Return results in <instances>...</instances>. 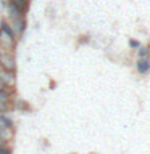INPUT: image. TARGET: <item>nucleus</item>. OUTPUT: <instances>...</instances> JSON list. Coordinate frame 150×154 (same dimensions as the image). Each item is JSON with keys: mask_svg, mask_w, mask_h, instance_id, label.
<instances>
[{"mask_svg": "<svg viewBox=\"0 0 150 154\" xmlns=\"http://www.w3.org/2000/svg\"><path fill=\"white\" fill-rule=\"evenodd\" d=\"M0 48L5 51H11L16 48V35L7 19L0 23Z\"/></svg>", "mask_w": 150, "mask_h": 154, "instance_id": "1", "label": "nucleus"}, {"mask_svg": "<svg viewBox=\"0 0 150 154\" xmlns=\"http://www.w3.org/2000/svg\"><path fill=\"white\" fill-rule=\"evenodd\" d=\"M0 69L16 72V58H15V53L5 51L0 48Z\"/></svg>", "mask_w": 150, "mask_h": 154, "instance_id": "2", "label": "nucleus"}, {"mask_svg": "<svg viewBox=\"0 0 150 154\" xmlns=\"http://www.w3.org/2000/svg\"><path fill=\"white\" fill-rule=\"evenodd\" d=\"M0 82H2L7 88H15V85H16V72L0 69Z\"/></svg>", "mask_w": 150, "mask_h": 154, "instance_id": "3", "label": "nucleus"}, {"mask_svg": "<svg viewBox=\"0 0 150 154\" xmlns=\"http://www.w3.org/2000/svg\"><path fill=\"white\" fill-rule=\"evenodd\" d=\"M7 10H8V18L11 19V21H16V19L26 18V13L21 11V10L16 8V7H15V5H11V3H7Z\"/></svg>", "mask_w": 150, "mask_h": 154, "instance_id": "4", "label": "nucleus"}, {"mask_svg": "<svg viewBox=\"0 0 150 154\" xmlns=\"http://www.w3.org/2000/svg\"><path fill=\"white\" fill-rule=\"evenodd\" d=\"M11 29H13V32H15V35H23L24 31H26V18H23V19H16V21H11Z\"/></svg>", "mask_w": 150, "mask_h": 154, "instance_id": "5", "label": "nucleus"}, {"mask_svg": "<svg viewBox=\"0 0 150 154\" xmlns=\"http://www.w3.org/2000/svg\"><path fill=\"white\" fill-rule=\"evenodd\" d=\"M15 88H5L0 90V103H13Z\"/></svg>", "mask_w": 150, "mask_h": 154, "instance_id": "6", "label": "nucleus"}, {"mask_svg": "<svg viewBox=\"0 0 150 154\" xmlns=\"http://www.w3.org/2000/svg\"><path fill=\"white\" fill-rule=\"evenodd\" d=\"M135 69L139 74H147L150 71V60H139L135 63Z\"/></svg>", "mask_w": 150, "mask_h": 154, "instance_id": "7", "label": "nucleus"}, {"mask_svg": "<svg viewBox=\"0 0 150 154\" xmlns=\"http://www.w3.org/2000/svg\"><path fill=\"white\" fill-rule=\"evenodd\" d=\"M13 137H15V128H0V140L10 143Z\"/></svg>", "mask_w": 150, "mask_h": 154, "instance_id": "8", "label": "nucleus"}, {"mask_svg": "<svg viewBox=\"0 0 150 154\" xmlns=\"http://www.w3.org/2000/svg\"><path fill=\"white\" fill-rule=\"evenodd\" d=\"M7 3H11L15 5L16 8H19L21 11L26 13L28 8H29V0H7Z\"/></svg>", "mask_w": 150, "mask_h": 154, "instance_id": "9", "label": "nucleus"}, {"mask_svg": "<svg viewBox=\"0 0 150 154\" xmlns=\"http://www.w3.org/2000/svg\"><path fill=\"white\" fill-rule=\"evenodd\" d=\"M13 127H15L13 120L10 119L7 114H2V116H0V128H13Z\"/></svg>", "mask_w": 150, "mask_h": 154, "instance_id": "10", "label": "nucleus"}, {"mask_svg": "<svg viewBox=\"0 0 150 154\" xmlns=\"http://www.w3.org/2000/svg\"><path fill=\"white\" fill-rule=\"evenodd\" d=\"M137 50L139 60H150V47H139Z\"/></svg>", "mask_w": 150, "mask_h": 154, "instance_id": "11", "label": "nucleus"}, {"mask_svg": "<svg viewBox=\"0 0 150 154\" xmlns=\"http://www.w3.org/2000/svg\"><path fill=\"white\" fill-rule=\"evenodd\" d=\"M13 109H21V111H28L29 109V104L26 103L24 100H16V101H13Z\"/></svg>", "mask_w": 150, "mask_h": 154, "instance_id": "12", "label": "nucleus"}, {"mask_svg": "<svg viewBox=\"0 0 150 154\" xmlns=\"http://www.w3.org/2000/svg\"><path fill=\"white\" fill-rule=\"evenodd\" d=\"M13 109V103H0V114H7Z\"/></svg>", "mask_w": 150, "mask_h": 154, "instance_id": "13", "label": "nucleus"}, {"mask_svg": "<svg viewBox=\"0 0 150 154\" xmlns=\"http://www.w3.org/2000/svg\"><path fill=\"white\" fill-rule=\"evenodd\" d=\"M129 47H132V48H139L140 47V43L137 40H134V38H131L129 40Z\"/></svg>", "mask_w": 150, "mask_h": 154, "instance_id": "14", "label": "nucleus"}, {"mask_svg": "<svg viewBox=\"0 0 150 154\" xmlns=\"http://www.w3.org/2000/svg\"><path fill=\"white\" fill-rule=\"evenodd\" d=\"M0 154H11V146H8V148H0Z\"/></svg>", "mask_w": 150, "mask_h": 154, "instance_id": "15", "label": "nucleus"}, {"mask_svg": "<svg viewBox=\"0 0 150 154\" xmlns=\"http://www.w3.org/2000/svg\"><path fill=\"white\" fill-rule=\"evenodd\" d=\"M10 143L8 141H3V140H0V148H8Z\"/></svg>", "mask_w": 150, "mask_h": 154, "instance_id": "16", "label": "nucleus"}, {"mask_svg": "<svg viewBox=\"0 0 150 154\" xmlns=\"http://www.w3.org/2000/svg\"><path fill=\"white\" fill-rule=\"evenodd\" d=\"M5 88H7V87H5V85L2 84V82H0V90H5Z\"/></svg>", "mask_w": 150, "mask_h": 154, "instance_id": "17", "label": "nucleus"}, {"mask_svg": "<svg viewBox=\"0 0 150 154\" xmlns=\"http://www.w3.org/2000/svg\"><path fill=\"white\" fill-rule=\"evenodd\" d=\"M92 154H97V152H92Z\"/></svg>", "mask_w": 150, "mask_h": 154, "instance_id": "18", "label": "nucleus"}, {"mask_svg": "<svg viewBox=\"0 0 150 154\" xmlns=\"http://www.w3.org/2000/svg\"><path fill=\"white\" fill-rule=\"evenodd\" d=\"M0 116H2V114H0Z\"/></svg>", "mask_w": 150, "mask_h": 154, "instance_id": "19", "label": "nucleus"}]
</instances>
